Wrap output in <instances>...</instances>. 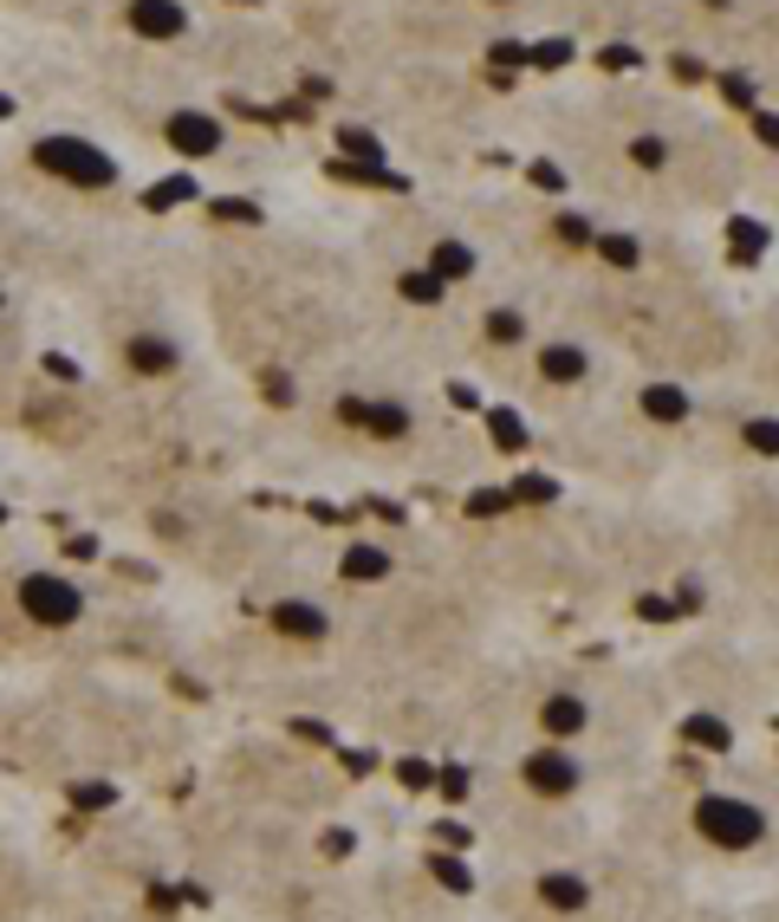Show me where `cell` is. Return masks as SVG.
I'll list each match as a JSON object with an SVG mask.
<instances>
[{
    "instance_id": "cell-1",
    "label": "cell",
    "mask_w": 779,
    "mask_h": 922,
    "mask_svg": "<svg viewBox=\"0 0 779 922\" xmlns=\"http://www.w3.org/2000/svg\"><path fill=\"white\" fill-rule=\"evenodd\" d=\"M695 831L721 851H754L767 838V812L747 806V799H728V792H702L695 799Z\"/></svg>"
},
{
    "instance_id": "cell-2",
    "label": "cell",
    "mask_w": 779,
    "mask_h": 922,
    "mask_svg": "<svg viewBox=\"0 0 779 922\" xmlns=\"http://www.w3.org/2000/svg\"><path fill=\"white\" fill-rule=\"evenodd\" d=\"M33 163L46 176H59V183H79V189H111L117 183V163L97 144H85V137H40L33 144Z\"/></svg>"
},
{
    "instance_id": "cell-3",
    "label": "cell",
    "mask_w": 779,
    "mask_h": 922,
    "mask_svg": "<svg viewBox=\"0 0 779 922\" xmlns=\"http://www.w3.org/2000/svg\"><path fill=\"white\" fill-rule=\"evenodd\" d=\"M20 611L33 624H46V631H65V624L85 618V598H79V584L59 579V572H27L20 579Z\"/></svg>"
},
{
    "instance_id": "cell-4",
    "label": "cell",
    "mask_w": 779,
    "mask_h": 922,
    "mask_svg": "<svg viewBox=\"0 0 779 922\" xmlns=\"http://www.w3.org/2000/svg\"><path fill=\"white\" fill-rule=\"evenodd\" d=\"M520 779H527L533 792H546V799H565V792L579 786V760H572V754H559V747H539V754H527Z\"/></svg>"
},
{
    "instance_id": "cell-5",
    "label": "cell",
    "mask_w": 779,
    "mask_h": 922,
    "mask_svg": "<svg viewBox=\"0 0 779 922\" xmlns=\"http://www.w3.org/2000/svg\"><path fill=\"white\" fill-rule=\"evenodd\" d=\"M131 27L144 40H183L189 13H183V0H131Z\"/></svg>"
},
{
    "instance_id": "cell-6",
    "label": "cell",
    "mask_w": 779,
    "mask_h": 922,
    "mask_svg": "<svg viewBox=\"0 0 779 922\" xmlns=\"http://www.w3.org/2000/svg\"><path fill=\"white\" fill-rule=\"evenodd\" d=\"M273 631L299 636V643H319V636H332V618L312 598H287V604H273Z\"/></svg>"
},
{
    "instance_id": "cell-7",
    "label": "cell",
    "mask_w": 779,
    "mask_h": 922,
    "mask_svg": "<svg viewBox=\"0 0 779 922\" xmlns=\"http://www.w3.org/2000/svg\"><path fill=\"white\" fill-rule=\"evenodd\" d=\"M169 144L183 149V156H215L221 149V124L201 117V111H176L169 117Z\"/></svg>"
},
{
    "instance_id": "cell-8",
    "label": "cell",
    "mask_w": 779,
    "mask_h": 922,
    "mask_svg": "<svg viewBox=\"0 0 779 922\" xmlns=\"http://www.w3.org/2000/svg\"><path fill=\"white\" fill-rule=\"evenodd\" d=\"M539 728L552 734V740H572V734L591 728V708H584V695H546L539 702Z\"/></svg>"
},
{
    "instance_id": "cell-9",
    "label": "cell",
    "mask_w": 779,
    "mask_h": 922,
    "mask_svg": "<svg viewBox=\"0 0 779 922\" xmlns=\"http://www.w3.org/2000/svg\"><path fill=\"white\" fill-rule=\"evenodd\" d=\"M539 903L559 910V916H579L584 903H591V883H584L579 871H546L539 877Z\"/></svg>"
},
{
    "instance_id": "cell-10",
    "label": "cell",
    "mask_w": 779,
    "mask_h": 922,
    "mask_svg": "<svg viewBox=\"0 0 779 922\" xmlns=\"http://www.w3.org/2000/svg\"><path fill=\"white\" fill-rule=\"evenodd\" d=\"M124 358H131V371H144V377H163V371H176L183 364V351L169 339H156V332H144V339L124 344Z\"/></svg>"
},
{
    "instance_id": "cell-11",
    "label": "cell",
    "mask_w": 779,
    "mask_h": 922,
    "mask_svg": "<svg viewBox=\"0 0 779 922\" xmlns=\"http://www.w3.org/2000/svg\"><path fill=\"white\" fill-rule=\"evenodd\" d=\"M643 416H650V423H682V416H688V390L682 384H650L643 390Z\"/></svg>"
},
{
    "instance_id": "cell-12",
    "label": "cell",
    "mask_w": 779,
    "mask_h": 922,
    "mask_svg": "<svg viewBox=\"0 0 779 922\" xmlns=\"http://www.w3.org/2000/svg\"><path fill=\"white\" fill-rule=\"evenodd\" d=\"M357 429H371V436H409V410L403 403H357Z\"/></svg>"
},
{
    "instance_id": "cell-13",
    "label": "cell",
    "mask_w": 779,
    "mask_h": 922,
    "mask_svg": "<svg viewBox=\"0 0 779 922\" xmlns=\"http://www.w3.org/2000/svg\"><path fill=\"white\" fill-rule=\"evenodd\" d=\"M539 377H552V384H579V377H584V351H579V344H546Z\"/></svg>"
},
{
    "instance_id": "cell-14",
    "label": "cell",
    "mask_w": 779,
    "mask_h": 922,
    "mask_svg": "<svg viewBox=\"0 0 779 922\" xmlns=\"http://www.w3.org/2000/svg\"><path fill=\"white\" fill-rule=\"evenodd\" d=\"M332 176L339 183H371V189H409L403 176H390L384 163H344V156H332Z\"/></svg>"
},
{
    "instance_id": "cell-15",
    "label": "cell",
    "mask_w": 779,
    "mask_h": 922,
    "mask_svg": "<svg viewBox=\"0 0 779 922\" xmlns=\"http://www.w3.org/2000/svg\"><path fill=\"white\" fill-rule=\"evenodd\" d=\"M429 273H436V280H461V273H475V247L436 241V253H429Z\"/></svg>"
},
{
    "instance_id": "cell-16",
    "label": "cell",
    "mask_w": 779,
    "mask_h": 922,
    "mask_svg": "<svg viewBox=\"0 0 779 922\" xmlns=\"http://www.w3.org/2000/svg\"><path fill=\"white\" fill-rule=\"evenodd\" d=\"M384 572H390V552H377V546H351L344 552V579L371 584V579H384Z\"/></svg>"
},
{
    "instance_id": "cell-17",
    "label": "cell",
    "mask_w": 779,
    "mask_h": 922,
    "mask_svg": "<svg viewBox=\"0 0 779 922\" xmlns=\"http://www.w3.org/2000/svg\"><path fill=\"white\" fill-rule=\"evenodd\" d=\"M728 241H734V260H740V267H754V260L767 253V228L740 215V221H734V228H728Z\"/></svg>"
},
{
    "instance_id": "cell-18",
    "label": "cell",
    "mask_w": 779,
    "mask_h": 922,
    "mask_svg": "<svg viewBox=\"0 0 779 922\" xmlns=\"http://www.w3.org/2000/svg\"><path fill=\"white\" fill-rule=\"evenodd\" d=\"M688 740H695V747H708V754H728L734 747V734H728V722H715V715H688Z\"/></svg>"
},
{
    "instance_id": "cell-19",
    "label": "cell",
    "mask_w": 779,
    "mask_h": 922,
    "mask_svg": "<svg viewBox=\"0 0 779 922\" xmlns=\"http://www.w3.org/2000/svg\"><path fill=\"white\" fill-rule=\"evenodd\" d=\"M195 176H169V183H156V189L144 195V208H156V215H163V208H183V201H195Z\"/></svg>"
},
{
    "instance_id": "cell-20",
    "label": "cell",
    "mask_w": 779,
    "mask_h": 922,
    "mask_svg": "<svg viewBox=\"0 0 779 922\" xmlns=\"http://www.w3.org/2000/svg\"><path fill=\"white\" fill-rule=\"evenodd\" d=\"M487 429H494V442H500L507 455H520V448H527V423H520L513 410H487Z\"/></svg>"
},
{
    "instance_id": "cell-21",
    "label": "cell",
    "mask_w": 779,
    "mask_h": 922,
    "mask_svg": "<svg viewBox=\"0 0 779 922\" xmlns=\"http://www.w3.org/2000/svg\"><path fill=\"white\" fill-rule=\"evenodd\" d=\"M339 149H344V163H377V156H384V144H377L371 131H357V124L339 131Z\"/></svg>"
},
{
    "instance_id": "cell-22",
    "label": "cell",
    "mask_w": 779,
    "mask_h": 922,
    "mask_svg": "<svg viewBox=\"0 0 779 922\" xmlns=\"http://www.w3.org/2000/svg\"><path fill=\"white\" fill-rule=\"evenodd\" d=\"M396 287H403L409 305H442V287H448V280H436V273H403Z\"/></svg>"
},
{
    "instance_id": "cell-23",
    "label": "cell",
    "mask_w": 779,
    "mask_h": 922,
    "mask_svg": "<svg viewBox=\"0 0 779 922\" xmlns=\"http://www.w3.org/2000/svg\"><path fill=\"white\" fill-rule=\"evenodd\" d=\"M591 247H598L611 267H636V260H643V247H636L631 235H591Z\"/></svg>"
},
{
    "instance_id": "cell-24",
    "label": "cell",
    "mask_w": 779,
    "mask_h": 922,
    "mask_svg": "<svg viewBox=\"0 0 779 922\" xmlns=\"http://www.w3.org/2000/svg\"><path fill=\"white\" fill-rule=\"evenodd\" d=\"M429 871H436L442 883H448V890H455V897H468V890H475V871H468V864H461V858H442V851H436V864H429Z\"/></svg>"
},
{
    "instance_id": "cell-25",
    "label": "cell",
    "mask_w": 779,
    "mask_h": 922,
    "mask_svg": "<svg viewBox=\"0 0 779 922\" xmlns=\"http://www.w3.org/2000/svg\"><path fill=\"white\" fill-rule=\"evenodd\" d=\"M72 806H85V812H104V806H117V792H111L104 779H85V786H72Z\"/></svg>"
},
{
    "instance_id": "cell-26",
    "label": "cell",
    "mask_w": 779,
    "mask_h": 922,
    "mask_svg": "<svg viewBox=\"0 0 779 922\" xmlns=\"http://www.w3.org/2000/svg\"><path fill=\"white\" fill-rule=\"evenodd\" d=\"M468 514H475V520H494V514H507V494H500V487H475V494H468Z\"/></svg>"
},
{
    "instance_id": "cell-27",
    "label": "cell",
    "mask_w": 779,
    "mask_h": 922,
    "mask_svg": "<svg viewBox=\"0 0 779 922\" xmlns=\"http://www.w3.org/2000/svg\"><path fill=\"white\" fill-rule=\"evenodd\" d=\"M520 332H527V319H520V312H487V339L513 344V339H520Z\"/></svg>"
},
{
    "instance_id": "cell-28",
    "label": "cell",
    "mask_w": 779,
    "mask_h": 922,
    "mask_svg": "<svg viewBox=\"0 0 779 922\" xmlns=\"http://www.w3.org/2000/svg\"><path fill=\"white\" fill-rule=\"evenodd\" d=\"M636 618H650V624H676V604L656 598V591H643V598H636Z\"/></svg>"
},
{
    "instance_id": "cell-29",
    "label": "cell",
    "mask_w": 779,
    "mask_h": 922,
    "mask_svg": "<svg viewBox=\"0 0 779 922\" xmlns=\"http://www.w3.org/2000/svg\"><path fill=\"white\" fill-rule=\"evenodd\" d=\"M552 228H559V241H572V247H591V235H598V228H591L584 215H559Z\"/></svg>"
},
{
    "instance_id": "cell-30",
    "label": "cell",
    "mask_w": 779,
    "mask_h": 922,
    "mask_svg": "<svg viewBox=\"0 0 779 922\" xmlns=\"http://www.w3.org/2000/svg\"><path fill=\"white\" fill-rule=\"evenodd\" d=\"M552 494H559V487L546 481V475H520V487H513L507 500H533V507H539V500H552Z\"/></svg>"
},
{
    "instance_id": "cell-31",
    "label": "cell",
    "mask_w": 779,
    "mask_h": 922,
    "mask_svg": "<svg viewBox=\"0 0 779 922\" xmlns=\"http://www.w3.org/2000/svg\"><path fill=\"white\" fill-rule=\"evenodd\" d=\"M663 156H669V149H663V137H636V144H631V163H643V169H663Z\"/></svg>"
},
{
    "instance_id": "cell-32",
    "label": "cell",
    "mask_w": 779,
    "mask_h": 922,
    "mask_svg": "<svg viewBox=\"0 0 779 922\" xmlns=\"http://www.w3.org/2000/svg\"><path fill=\"white\" fill-rule=\"evenodd\" d=\"M721 92H728V104L754 111V79H747V72H728V79H721Z\"/></svg>"
},
{
    "instance_id": "cell-33",
    "label": "cell",
    "mask_w": 779,
    "mask_h": 922,
    "mask_svg": "<svg viewBox=\"0 0 779 922\" xmlns=\"http://www.w3.org/2000/svg\"><path fill=\"white\" fill-rule=\"evenodd\" d=\"M215 215H221V221H260V208H253V201H241V195L215 201Z\"/></svg>"
},
{
    "instance_id": "cell-34",
    "label": "cell",
    "mask_w": 779,
    "mask_h": 922,
    "mask_svg": "<svg viewBox=\"0 0 779 922\" xmlns=\"http://www.w3.org/2000/svg\"><path fill=\"white\" fill-rule=\"evenodd\" d=\"M527 59H533V65H565L572 46H565V40H546V46H527Z\"/></svg>"
},
{
    "instance_id": "cell-35",
    "label": "cell",
    "mask_w": 779,
    "mask_h": 922,
    "mask_svg": "<svg viewBox=\"0 0 779 922\" xmlns=\"http://www.w3.org/2000/svg\"><path fill=\"white\" fill-rule=\"evenodd\" d=\"M292 728L305 734V740H319V747H339V734L325 728V722H319V715H299V722H292Z\"/></svg>"
},
{
    "instance_id": "cell-36",
    "label": "cell",
    "mask_w": 779,
    "mask_h": 922,
    "mask_svg": "<svg viewBox=\"0 0 779 922\" xmlns=\"http://www.w3.org/2000/svg\"><path fill=\"white\" fill-rule=\"evenodd\" d=\"M396 779H403L409 792H423V786L436 779V767H423V760H403V767H396Z\"/></svg>"
},
{
    "instance_id": "cell-37",
    "label": "cell",
    "mask_w": 779,
    "mask_h": 922,
    "mask_svg": "<svg viewBox=\"0 0 779 922\" xmlns=\"http://www.w3.org/2000/svg\"><path fill=\"white\" fill-rule=\"evenodd\" d=\"M747 442H754L760 455H773V448H779V429L767 423V416H760V423H747Z\"/></svg>"
},
{
    "instance_id": "cell-38",
    "label": "cell",
    "mask_w": 779,
    "mask_h": 922,
    "mask_svg": "<svg viewBox=\"0 0 779 922\" xmlns=\"http://www.w3.org/2000/svg\"><path fill=\"white\" fill-rule=\"evenodd\" d=\"M442 799H468V767H442Z\"/></svg>"
},
{
    "instance_id": "cell-39",
    "label": "cell",
    "mask_w": 779,
    "mask_h": 922,
    "mask_svg": "<svg viewBox=\"0 0 779 922\" xmlns=\"http://www.w3.org/2000/svg\"><path fill=\"white\" fill-rule=\"evenodd\" d=\"M339 760L351 774H371V767H377V754H364V747H339Z\"/></svg>"
},
{
    "instance_id": "cell-40",
    "label": "cell",
    "mask_w": 779,
    "mask_h": 922,
    "mask_svg": "<svg viewBox=\"0 0 779 922\" xmlns=\"http://www.w3.org/2000/svg\"><path fill=\"white\" fill-rule=\"evenodd\" d=\"M527 176H533L539 189H552V195L565 189V176H559V169H552V163H533V169H527Z\"/></svg>"
},
{
    "instance_id": "cell-41",
    "label": "cell",
    "mask_w": 779,
    "mask_h": 922,
    "mask_svg": "<svg viewBox=\"0 0 779 922\" xmlns=\"http://www.w3.org/2000/svg\"><path fill=\"white\" fill-rule=\"evenodd\" d=\"M598 59H604V65H617V72H631V65H636V52H631V46H604Z\"/></svg>"
},
{
    "instance_id": "cell-42",
    "label": "cell",
    "mask_w": 779,
    "mask_h": 922,
    "mask_svg": "<svg viewBox=\"0 0 779 922\" xmlns=\"http://www.w3.org/2000/svg\"><path fill=\"white\" fill-rule=\"evenodd\" d=\"M494 59H500V65H520V59H527V46H520V40H500V46H494Z\"/></svg>"
},
{
    "instance_id": "cell-43",
    "label": "cell",
    "mask_w": 779,
    "mask_h": 922,
    "mask_svg": "<svg viewBox=\"0 0 779 922\" xmlns=\"http://www.w3.org/2000/svg\"><path fill=\"white\" fill-rule=\"evenodd\" d=\"M695 604H702V584H682V591H676V618H682V611H695Z\"/></svg>"
},
{
    "instance_id": "cell-44",
    "label": "cell",
    "mask_w": 779,
    "mask_h": 922,
    "mask_svg": "<svg viewBox=\"0 0 779 922\" xmlns=\"http://www.w3.org/2000/svg\"><path fill=\"white\" fill-rule=\"evenodd\" d=\"M267 396H273V403H292V384H287V377H280V371L267 377Z\"/></svg>"
},
{
    "instance_id": "cell-45",
    "label": "cell",
    "mask_w": 779,
    "mask_h": 922,
    "mask_svg": "<svg viewBox=\"0 0 779 922\" xmlns=\"http://www.w3.org/2000/svg\"><path fill=\"white\" fill-rule=\"evenodd\" d=\"M0 117H13V97H7V92H0Z\"/></svg>"
},
{
    "instance_id": "cell-46",
    "label": "cell",
    "mask_w": 779,
    "mask_h": 922,
    "mask_svg": "<svg viewBox=\"0 0 779 922\" xmlns=\"http://www.w3.org/2000/svg\"><path fill=\"white\" fill-rule=\"evenodd\" d=\"M0 305H7V299H0Z\"/></svg>"
}]
</instances>
